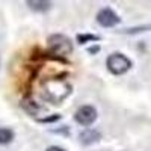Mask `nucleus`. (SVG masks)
<instances>
[{
	"label": "nucleus",
	"mask_w": 151,
	"mask_h": 151,
	"mask_svg": "<svg viewBox=\"0 0 151 151\" xmlns=\"http://www.w3.org/2000/svg\"><path fill=\"white\" fill-rule=\"evenodd\" d=\"M106 67L107 71L113 76H122L125 74L132 67H133V62L130 58H127L124 53L121 52H115L107 56L106 59Z\"/></svg>",
	"instance_id": "nucleus-1"
},
{
	"label": "nucleus",
	"mask_w": 151,
	"mask_h": 151,
	"mask_svg": "<svg viewBox=\"0 0 151 151\" xmlns=\"http://www.w3.org/2000/svg\"><path fill=\"white\" fill-rule=\"evenodd\" d=\"M47 42H48L50 52L56 56H67L73 52V41L65 35L55 33L52 36H48Z\"/></svg>",
	"instance_id": "nucleus-2"
},
{
	"label": "nucleus",
	"mask_w": 151,
	"mask_h": 151,
	"mask_svg": "<svg viewBox=\"0 0 151 151\" xmlns=\"http://www.w3.org/2000/svg\"><path fill=\"white\" fill-rule=\"evenodd\" d=\"M98 118V112L94 106L91 104H83L80 106L77 110H76L74 113V119L77 124L83 125V127H89V125H92Z\"/></svg>",
	"instance_id": "nucleus-3"
},
{
	"label": "nucleus",
	"mask_w": 151,
	"mask_h": 151,
	"mask_svg": "<svg viewBox=\"0 0 151 151\" xmlns=\"http://www.w3.org/2000/svg\"><path fill=\"white\" fill-rule=\"evenodd\" d=\"M97 21H98L100 26H103V27H115L116 24L121 23V18L113 9L103 8L97 14Z\"/></svg>",
	"instance_id": "nucleus-4"
},
{
	"label": "nucleus",
	"mask_w": 151,
	"mask_h": 151,
	"mask_svg": "<svg viewBox=\"0 0 151 151\" xmlns=\"http://www.w3.org/2000/svg\"><path fill=\"white\" fill-rule=\"evenodd\" d=\"M100 139H101V133L95 129H85L83 132H80L79 134V141L83 145H92L97 144Z\"/></svg>",
	"instance_id": "nucleus-5"
},
{
	"label": "nucleus",
	"mask_w": 151,
	"mask_h": 151,
	"mask_svg": "<svg viewBox=\"0 0 151 151\" xmlns=\"http://www.w3.org/2000/svg\"><path fill=\"white\" fill-rule=\"evenodd\" d=\"M26 5L35 12H47L52 8V2H45V0H27Z\"/></svg>",
	"instance_id": "nucleus-6"
},
{
	"label": "nucleus",
	"mask_w": 151,
	"mask_h": 151,
	"mask_svg": "<svg viewBox=\"0 0 151 151\" xmlns=\"http://www.w3.org/2000/svg\"><path fill=\"white\" fill-rule=\"evenodd\" d=\"M14 132L8 127H0V145H6L14 141Z\"/></svg>",
	"instance_id": "nucleus-7"
},
{
	"label": "nucleus",
	"mask_w": 151,
	"mask_h": 151,
	"mask_svg": "<svg viewBox=\"0 0 151 151\" xmlns=\"http://www.w3.org/2000/svg\"><path fill=\"white\" fill-rule=\"evenodd\" d=\"M100 41V36L98 35H92V33H80L77 35V44L83 45L86 42H97Z\"/></svg>",
	"instance_id": "nucleus-8"
},
{
	"label": "nucleus",
	"mask_w": 151,
	"mask_h": 151,
	"mask_svg": "<svg viewBox=\"0 0 151 151\" xmlns=\"http://www.w3.org/2000/svg\"><path fill=\"white\" fill-rule=\"evenodd\" d=\"M151 29V26H142V27H136V29H125L124 32L125 33H136V32H144V30H148Z\"/></svg>",
	"instance_id": "nucleus-9"
},
{
	"label": "nucleus",
	"mask_w": 151,
	"mask_h": 151,
	"mask_svg": "<svg viewBox=\"0 0 151 151\" xmlns=\"http://www.w3.org/2000/svg\"><path fill=\"white\" fill-rule=\"evenodd\" d=\"M45 151H67V150L62 148V147H58V145H52V147H48Z\"/></svg>",
	"instance_id": "nucleus-10"
},
{
	"label": "nucleus",
	"mask_w": 151,
	"mask_h": 151,
	"mask_svg": "<svg viewBox=\"0 0 151 151\" xmlns=\"http://www.w3.org/2000/svg\"><path fill=\"white\" fill-rule=\"evenodd\" d=\"M59 119V115H56V116H53V118H45V119H41L42 122H52V121H58Z\"/></svg>",
	"instance_id": "nucleus-11"
},
{
	"label": "nucleus",
	"mask_w": 151,
	"mask_h": 151,
	"mask_svg": "<svg viewBox=\"0 0 151 151\" xmlns=\"http://www.w3.org/2000/svg\"><path fill=\"white\" fill-rule=\"evenodd\" d=\"M95 52H100V47H98V45H95V47H91V48H89V53H95Z\"/></svg>",
	"instance_id": "nucleus-12"
}]
</instances>
